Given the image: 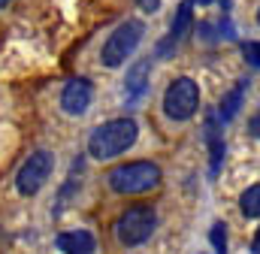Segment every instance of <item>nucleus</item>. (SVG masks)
I'll return each mask as SVG.
<instances>
[{"instance_id": "1", "label": "nucleus", "mask_w": 260, "mask_h": 254, "mask_svg": "<svg viewBox=\"0 0 260 254\" xmlns=\"http://www.w3.org/2000/svg\"><path fill=\"white\" fill-rule=\"evenodd\" d=\"M136 136H139L136 121H130V118H115V121L97 127V130L91 133V139H88V154L97 157V161L118 157V154H124L130 145L136 142Z\"/></svg>"}, {"instance_id": "2", "label": "nucleus", "mask_w": 260, "mask_h": 254, "mask_svg": "<svg viewBox=\"0 0 260 254\" xmlns=\"http://www.w3.org/2000/svg\"><path fill=\"white\" fill-rule=\"evenodd\" d=\"M106 179H109L112 190H118V194H142L160 182V167H154L151 161H133V164L115 167Z\"/></svg>"}, {"instance_id": "3", "label": "nucleus", "mask_w": 260, "mask_h": 254, "mask_svg": "<svg viewBox=\"0 0 260 254\" xmlns=\"http://www.w3.org/2000/svg\"><path fill=\"white\" fill-rule=\"evenodd\" d=\"M154 224H157V215H154L151 206H130V209L121 212V218L115 224L118 242L121 245H139V242H145L151 236Z\"/></svg>"}, {"instance_id": "4", "label": "nucleus", "mask_w": 260, "mask_h": 254, "mask_svg": "<svg viewBox=\"0 0 260 254\" xmlns=\"http://www.w3.org/2000/svg\"><path fill=\"white\" fill-rule=\"evenodd\" d=\"M200 106V88L194 79H176L164 94V112L173 121H188Z\"/></svg>"}, {"instance_id": "5", "label": "nucleus", "mask_w": 260, "mask_h": 254, "mask_svg": "<svg viewBox=\"0 0 260 254\" xmlns=\"http://www.w3.org/2000/svg\"><path fill=\"white\" fill-rule=\"evenodd\" d=\"M142 21H124L109 40H106V46H103V67H118V64H124L130 58V52L139 46V40H142Z\"/></svg>"}, {"instance_id": "6", "label": "nucleus", "mask_w": 260, "mask_h": 254, "mask_svg": "<svg viewBox=\"0 0 260 254\" xmlns=\"http://www.w3.org/2000/svg\"><path fill=\"white\" fill-rule=\"evenodd\" d=\"M52 167H55V157H52V151H37V154H30L27 161H24V167L18 170V179H15V185L21 194H37V190L46 185V179L52 176Z\"/></svg>"}, {"instance_id": "7", "label": "nucleus", "mask_w": 260, "mask_h": 254, "mask_svg": "<svg viewBox=\"0 0 260 254\" xmlns=\"http://www.w3.org/2000/svg\"><path fill=\"white\" fill-rule=\"evenodd\" d=\"M91 97H94L91 82L88 79H73L64 88V94H61V106H64V112H70V115H82L91 106Z\"/></svg>"}, {"instance_id": "8", "label": "nucleus", "mask_w": 260, "mask_h": 254, "mask_svg": "<svg viewBox=\"0 0 260 254\" xmlns=\"http://www.w3.org/2000/svg\"><path fill=\"white\" fill-rule=\"evenodd\" d=\"M148 70H151V58H142L139 64H133V67H130L127 85H124L127 100H136V97H142V94H145V88H148Z\"/></svg>"}, {"instance_id": "9", "label": "nucleus", "mask_w": 260, "mask_h": 254, "mask_svg": "<svg viewBox=\"0 0 260 254\" xmlns=\"http://www.w3.org/2000/svg\"><path fill=\"white\" fill-rule=\"evenodd\" d=\"M58 248L61 251H73V254H91L97 248V242H94V236L88 233V230H73V233H61L58 236Z\"/></svg>"}, {"instance_id": "10", "label": "nucleus", "mask_w": 260, "mask_h": 254, "mask_svg": "<svg viewBox=\"0 0 260 254\" xmlns=\"http://www.w3.org/2000/svg\"><path fill=\"white\" fill-rule=\"evenodd\" d=\"M188 24H191V3H182L179 6V15H176V21H173V34H170V40L167 43H160V49H157V55L160 58H167L170 55V49L188 34Z\"/></svg>"}, {"instance_id": "11", "label": "nucleus", "mask_w": 260, "mask_h": 254, "mask_svg": "<svg viewBox=\"0 0 260 254\" xmlns=\"http://www.w3.org/2000/svg\"><path fill=\"white\" fill-rule=\"evenodd\" d=\"M239 206H242L245 218H260V185H251V188L245 190L242 200H239Z\"/></svg>"}, {"instance_id": "12", "label": "nucleus", "mask_w": 260, "mask_h": 254, "mask_svg": "<svg viewBox=\"0 0 260 254\" xmlns=\"http://www.w3.org/2000/svg\"><path fill=\"white\" fill-rule=\"evenodd\" d=\"M242 94H245V82H239V85L224 97V103H221V115H224V118H233V115H236V109H239V103H242Z\"/></svg>"}, {"instance_id": "13", "label": "nucleus", "mask_w": 260, "mask_h": 254, "mask_svg": "<svg viewBox=\"0 0 260 254\" xmlns=\"http://www.w3.org/2000/svg\"><path fill=\"white\" fill-rule=\"evenodd\" d=\"M224 224H215L212 227V245H215V251H227V236H224Z\"/></svg>"}, {"instance_id": "14", "label": "nucleus", "mask_w": 260, "mask_h": 254, "mask_svg": "<svg viewBox=\"0 0 260 254\" xmlns=\"http://www.w3.org/2000/svg\"><path fill=\"white\" fill-rule=\"evenodd\" d=\"M242 55L251 67H260V43H245L242 46Z\"/></svg>"}, {"instance_id": "15", "label": "nucleus", "mask_w": 260, "mask_h": 254, "mask_svg": "<svg viewBox=\"0 0 260 254\" xmlns=\"http://www.w3.org/2000/svg\"><path fill=\"white\" fill-rule=\"evenodd\" d=\"M136 3H139V6H142L145 12H154V9L160 6V0H136Z\"/></svg>"}, {"instance_id": "16", "label": "nucleus", "mask_w": 260, "mask_h": 254, "mask_svg": "<svg viewBox=\"0 0 260 254\" xmlns=\"http://www.w3.org/2000/svg\"><path fill=\"white\" fill-rule=\"evenodd\" d=\"M251 133H257V136H260V115L251 118Z\"/></svg>"}, {"instance_id": "17", "label": "nucleus", "mask_w": 260, "mask_h": 254, "mask_svg": "<svg viewBox=\"0 0 260 254\" xmlns=\"http://www.w3.org/2000/svg\"><path fill=\"white\" fill-rule=\"evenodd\" d=\"M251 248L260 254V227H257V236H254V242H251Z\"/></svg>"}, {"instance_id": "18", "label": "nucleus", "mask_w": 260, "mask_h": 254, "mask_svg": "<svg viewBox=\"0 0 260 254\" xmlns=\"http://www.w3.org/2000/svg\"><path fill=\"white\" fill-rule=\"evenodd\" d=\"M6 3H9V0H0V6H6Z\"/></svg>"}, {"instance_id": "19", "label": "nucleus", "mask_w": 260, "mask_h": 254, "mask_svg": "<svg viewBox=\"0 0 260 254\" xmlns=\"http://www.w3.org/2000/svg\"><path fill=\"white\" fill-rule=\"evenodd\" d=\"M200 3H209V0H200Z\"/></svg>"}, {"instance_id": "20", "label": "nucleus", "mask_w": 260, "mask_h": 254, "mask_svg": "<svg viewBox=\"0 0 260 254\" xmlns=\"http://www.w3.org/2000/svg\"><path fill=\"white\" fill-rule=\"evenodd\" d=\"M257 21H260V12H257Z\"/></svg>"}]
</instances>
